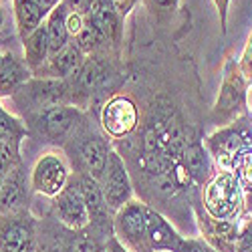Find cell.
<instances>
[{
	"label": "cell",
	"mask_w": 252,
	"mask_h": 252,
	"mask_svg": "<svg viewBox=\"0 0 252 252\" xmlns=\"http://www.w3.org/2000/svg\"><path fill=\"white\" fill-rule=\"evenodd\" d=\"M202 206L210 218L238 222L244 210V190L236 176L232 172L218 170L204 184Z\"/></svg>",
	"instance_id": "1"
},
{
	"label": "cell",
	"mask_w": 252,
	"mask_h": 252,
	"mask_svg": "<svg viewBox=\"0 0 252 252\" xmlns=\"http://www.w3.org/2000/svg\"><path fill=\"white\" fill-rule=\"evenodd\" d=\"M12 101L16 107L25 111V117L36 111H43L57 105H73L71 85L65 79H49V77H32L14 95Z\"/></svg>",
	"instance_id": "2"
},
{
	"label": "cell",
	"mask_w": 252,
	"mask_h": 252,
	"mask_svg": "<svg viewBox=\"0 0 252 252\" xmlns=\"http://www.w3.org/2000/svg\"><path fill=\"white\" fill-rule=\"evenodd\" d=\"M204 145L218 170L232 172L236 156L252 145V123H248V119L242 115L240 119L222 125L212 135H208Z\"/></svg>",
	"instance_id": "3"
},
{
	"label": "cell",
	"mask_w": 252,
	"mask_h": 252,
	"mask_svg": "<svg viewBox=\"0 0 252 252\" xmlns=\"http://www.w3.org/2000/svg\"><path fill=\"white\" fill-rule=\"evenodd\" d=\"M23 121L29 127V135L49 143H63L81 121V109L75 105H57V107L31 113Z\"/></svg>",
	"instance_id": "4"
},
{
	"label": "cell",
	"mask_w": 252,
	"mask_h": 252,
	"mask_svg": "<svg viewBox=\"0 0 252 252\" xmlns=\"http://www.w3.org/2000/svg\"><path fill=\"white\" fill-rule=\"evenodd\" d=\"M148 212H150L148 204L139 200H129L113 216V234L131 252H150Z\"/></svg>",
	"instance_id": "5"
},
{
	"label": "cell",
	"mask_w": 252,
	"mask_h": 252,
	"mask_svg": "<svg viewBox=\"0 0 252 252\" xmlns=\"http://www.w3.org/2000/svg\"><path fill=\"white\" fill-rule=\"evenodd\" d=\"M71 178L73 176L67 158L61 152H45L36 159L31 172V188L36 194L57 198L69 186Z\"/></svg>",
	"instance_id": "6"
},
{
	"label": "cell",
	"mask_w": 252,
	"mask_h": 252,
	"mask_svg": "<svg viewBox=\"0 0 252 252\" xmlns=\"http://www.w3.org/2000/svg\"><path fill=\"white\" fill-rule=\"evenodd\" d=\"M246 77L234 61H228L224 69V81L214 107V115L220 125H228L246 113Z\"/></svg>",
	"instance_id": "7"
},
{
	"label": "cell",
	"mask_w": 252,
	"mask_h": 252,
	"mask_svg": "<svg viewBox=\"0 0 252 252\" xmlns=\"http://www.w3.org/2000/svg\"><path fill=\"white\" fill-rule=\"evenodd\" d=\"M0 252H36V220L29 208L0 214Z\"/></svg>",
	"instance_id": "8"
},
{
	"label": "cell",
	"mask_w": 252,
	"mask_h": 252,
	"mask_svg": "<svg viewBox=\"0 0 252 252\" xmlns=\"http://www.w3.org/2000/svg\"><path fill=\"white\" fill-rule=\"evenodd\" d=\"M99 121L103 131L111 139H125L139 127V109L137 103L127 97L115 93L103 103L99 111Z\"/></svg>",
	"instance_id": "9"
},
{
	"label": "cell",
	"mask_w": 252,
	"mask_h": 252,
	"mask_svg": "<svg viewBox=\"0 0 252 252\" xmlns=\"http://www.w3.org/2000/svg\"><path fill=\"white\" fill-rule=\"evenodd\" d=\"M99 182L105 202H107V208L111 210L113 216L117 210H121L129 200H133V184L127 172V165H125L123 158L115 150H111L107 158V165H105V172Z\"/></svg>",
	"instance_id": "10"
},
{
	"label": "cell",
	"mask_w": 252,
	"mask_h": 252,
	"mask_svg": "<svg viewBox=\"0 0 252 252\" xmlns=\"http://www.w3.org/2000/svg\"><path fill=\"white\" fill-rule=\"evenodd\" d=\"M75 156L73 163L77 165V174H87L95 180H101L105 165H107V158L111 154V143L103 135L97 133H87L75 141Z\"/></svg>",
	"instance_id": "11"
},
{
	"label": "cell",
	"mask_w": 252,
	"mask_h": 252,
	"mask_svg": "<svg viewBox=\"0 0 252 252\" xmlns=\"http://www.w3.org/2000/svg\"><path fill=\"white\" fill-rule=\"evenodd\" d=\"M53 212L55 218L71 232H81L91 224L89 208L81 192L77 190V186L73 184V180L57 198H53Z\"/></svg>",
	"instance_id": "12"
},
{
	"label": "cell",
	"mask_w": 252,
	"mask_h": 252,
	"mask_svg": "<svg viewBox=\"0 0 252 252\" xmlns=\"http://www.w3.org/2000/svg\"><path fill=\"white\" fill-rule=\"evenodd\" d=\"M73 184L77 186V190L81 192L83 200H85L89 214H91V226L97 228H109L113 232V214L111 210L107 208V202H105L103 190H101V182L87 176V174H75Z\"/></svg>",
	"instance_id": "13"
},
{
	"label": "cell",
	"mask_w": 252,
	"mask_h": 252,
	"mask_svg": "<svg viewBox=\"0 0 252 252\" xmlns=\"http://www.w3.org/2000/svg\"><path fill=\"white\" fill-rule=\"evenodd\" d=\"M198 222L202 228V240L210 244L216 252H236L238 242V222L232 220H214L206 212L198 214Z\"/></svg>",
	"instance_id": "14"
},
{
	"label": "cell",
	"mask_w": 252,
	"mask_h": 252,
	"mask_svg": "<svg viewBox=\"0 0 252 252\" xmlns=\"http://www.w3.org/2000/svg\"><path fill=\"white\" fill-rule=\"evenodd\" d=\"M85 18L99 31L107 47H119L123 34V18L117 14L111 0H95L91 12Z\"/></svg>",
	"instance_id": "15"
},
{
	"label": "cell",
	"mask_w": 252,
	"mask_h": 252,
	"mask_svg": "<svg viewBox=\"0 0 252 252\" xmlns=\"http://www.w3.org/2000/svg\"><path fill=\"white\" fill-rule=\"evenodd\" d=\"M212 158H210L206 145L198 139H190L186 143V148L182 152V167L184 174L188 176L192 184L202 186L212 178L216 172H212Z\"/></svg>",
	"instance_id": "16"
},
{
	"label": "cell",
	"mask_w": 252,
	"mask_h": 252,
	"mask_svg": "<svg viewBox=\"0 0 252 252\" xmlns=\"http://www.w3.org/2000/svg\"><path fill=\"white\" fill-rule=\"evenodd\" d=\"M184 236L167 222L156 208L148 212V246L150 252H178Z\"/></svg>",
	"instance_id": "17"
},
{
	"label": "cell",
	"mask_w": 252,
	"mask_h": 252,
	"mask_svg": "<svg viewBox=\"0 0 252 252\" xmlns=\"http://www.w3.org/2000/svg\"><path fill=\"white\" fill-rule=\"evenodd\" d=\"M85 59L87 57L83 55L79 51V47L71 40V43L63 51H59L57 55H51L49 61H47V65L40 71H36L32 77H49V79H65V81H69L71 77H75L79 73V69L83 67Z\"/></svg>",
	"instance_id": "18"
},
{
	"label": "cell",
	"mask_w": 252,
	"mask_h": 252,
	"mask_svg": "<svg viewBox=\"0 0 252 252\" xmlns=\"http://www.w3.org/2000/svg\"><path fill=\"white\" fill-rule=\"evenodd\" d=\"M29 79H32V71L27 67L25 59L4 53L0 59V99L12 97Z\"/></svg>",
	"instance_id": "19"
},
{
	"label": "cell",
	"mask_w": 252,
	"mask_h": 252,
	"mask_svg": "<svg viewBox=\"0 0 252 252\" xmlns=\"http://www.w3.org/2000/svg\"><path fill=\"white\" fill-rule=\"evenodd\" d=\"M27 200H29V194H27L23 165H16L0 184V214L16 212V210L27 208Z\"/></svg>",
	"instance_id": "20"
},
{
	"label": "cell",
	"mask_w": 252,
	"mask_h": 252,
	"mask_svg": "<svg viewBox=\"0 0 252 252\" xmlns=\"http://www.w3.org/2000/svg\"><path fill=\"white\" fill-rule=\"evenodd\" d=\"M12 10H14V23L20 43L27 40L36 29L43 27L47 20V14L34 0H12Z\"/></svg>",
	"instance_id": "21"
},
{
	"label": "cell",
	"mask_w": 252,
	"mask_h": 252,
	"mask_svg": "<svg viewBox=\"0 0 252 252\" xmlns=\"http://www.w3.org/2000/svg\"><path fill=\"white\" fill-rule=\"evenodd\" d=\"M67 16H69V8L65 2H61L45 20L51 55H57L59 51H63L71 43V34L67 29Z\"/></svg>",
	"instance_id": "22"
},
{
	"label": "cell",
	"mask_w": 252,
	"mask_h": 252,
	"mask_svg": "<svg viewBox=\"0 0 252 252\" xmlns=\"http://www.w3.org/2000/svg\"><path fill=\"white\" fill-rule=\"evenodd\" d=\"M23 51H25L23 59L27 63V67L32 71V75L47 65V61L51 57V49H49V36H47L45 25L36 29L27 40H23Z\"/></svg>",
	"instance_id": "23"
},
{
	"label": "cell",
	"mask_w": 252,
	"mask_h": 252,
	"mask_svg": "<svg viewBox=\"0 0 252 252\" xmlns=\"http://www.w3.org/2000/svg\"><path fill=\"white\" fill-rule=\"evenodd\" d=\"M27 135H29L27 123L0 105V139H10L16 143H23V139Z\"/></svg>",
	"instance_id": "24"
},
{
	"label": "cell",
	"mask_w": 252,
	"mask_h": 252,
	"mask_svg": "<svg viewBox=\"0 0 252 252\" xmlns=\"http://www.w3.org/2000/svg\"><path fill=\"white\" fill-rule=\"evenodd\" d=\"M232 174L240 182L244 194H252V145L242 150L232 165Z\"/></svg>",
	"instance_id": "25"
},
{
	"label": "cell",
	"mask_w": 252,
	"mask_h": 252,
	"mask_svg": "<svg viewBox=\"0 0 252 252\" xmlns=\"http://www.w3.org/2000/svg\"><path fill=\"white\" fill-rule=\"evenodd\" d=\"M236 252H252V216L246 218L238 228Z\"/></svg>",
	"instance_id": "26"
},
{
	"label": "cell",
	"mask_w": 252,
	"mask_h": 252,
	"mask_svg": "<svg viewBox=\"0 0 252 252\" xmlns=\"http://www.w3.org/2000/svg\"><path fill=\"white\" fill-rule=\"evenodd\" d=\"M238 67H240L242 75L246 77V81H252V34H250L248 43H246V47H244V53H242V57H240Z\"/></svg>",
	"instance_id": "27"
},
{
	"label": "cell",
	"mask_w": 252,
	"mask_h": 252,
	"mask_svg": "<svg viewBox=\"0 0 252 252\" xmlns=\"http://www.w3.org/2000/svg\"><path fill=\"white\" fill-rule=\"evenodd\" d=\"M85 27V16H81L73 10H69V16H67V29H69V34H71V40L83 31Z\"/></svg>",
	"instance_id": "28"
},
{
	"label": "cell",
	"mask_w": 252,
	"mask_h": 252,
	"mask_svg": "<svg viewBox=\"0 0 252 252\" xmlns=\"http://www.w3.org/2000/svg\"><path fill=\"white\" fill-rule=\"evenodd\" d=\"M63 2L67 4L69 10L81 14V16H87L91 12V6H93L95 0H63Z\"/></svg>",
	"instance_id": "29"
},
{
	"label": "cell",
	"mask_w": 252,
	"mask_h": 252,
	"mask_svg": "<svg viewBox=\"0 0 252 252\" xmlns=\"http://www.w3.org/2000/svg\"><path fill=\"white\" fill-rule=\"evenodd\" d=\"M212 4L216 6L218 10V16H220V29L222 32H226V25H228V6H230V0H212Z\"/></svg>",
	"instance_id": "30"
},
{
	"label": "cell",
	"mask_w": 252,
	"mask_h": 252,
	"mask_svg": "<svg viewBox=\"0 0 252 252\" xmlns=\"http://www.w3.org/2000/svg\"><path fill=\"white\" fill-rule=\"evenodd\" d=\"M113 2V6H115V10H117V14L125 20L129 16V12L133 10V6L139 2V0H111Z\"/></svg>",
	"instance_id": "31"
},
{
	"label": "cell",
	"mask_w": 252,
	"mask_h": 252,
	"mask_svg": "<svg viewBox=\"0 0 252 252\" xmlns=\"http://www.w3.org/2000/svg\"><path fill=\"white\" fill-rule=\"evenodd\" d=\"M103 248H105V252H131L115 234H109V236H107V240H105Z\"/></svg>",
	"instance_id": "32"
},
{
	"label": "cell",
	"mask_w": 252,
	"mask_h": 252,
	"mask_svg": "<svg viewBox=\"0 0 252 252\" xmlns=\"http://www.w3.org/2000/svg\"><path fill=\"white\" fill-rule=\"evenodd\" d=\"M178 2L180 0H148V4L152 8H158V10H163V12H172L178 8Z\"/></svg>",
	"instance_id": "33"
},
{
	"label": "cell",
	"mask_w": 252,
	"mask_h": 252,
	"mask_svg": "<svg viewBox=\"0 0 252 252\" xmlns=\"http://www.w3.org/2000/svg\"><path fill=\"white\" fill-rule=\"evenodd\" d=\"M34 2H36L40 8H43V12L49 16V14H51V12H53V10L63 2V0H34Z\"/></svg>",
	"instance_id": "34"
},
{
	"label": "cell",
	"mask_w": 252,
	"mask_h": 252,
	"mask_svg": "<svg viewBox=\"0 0 252 252\" xmlns=\"http://www.w3.org/2000/svg\"><path fill=\"white\" fill-rule=\"evenodd\" d=\"M12 167H16V165H10L2 156H0V184H2V180L6 178V174L12 170Z\"/></svg>",
	"instance_id": "35"
},
{
	"label": "cell",
	"mask_w": 252,
	"mask_h": 252,
	"mask_svg": "<svg viewBox=\"0 0 252 252\" xmlns=\"http://www.w3.org/2000/svg\"><path fill=\"white\" fill-rule=\"evenodd\" d=\"M2 25H4V10L0 6V29H2Z\"/></svg>",
	"instance_id": "36"
},
{
	"label": "cell",
	"mask_w": 252,
	"mask_h": 252,
	"mask_svg": "<svg viewBox=\"0 0 252 252\" xmlns=\"http://www.w3.org/2000/svg\"><path fill=\"white\" fill-rule=\"evenodd\" d=\"M250 109H252V91H250Z\"/></svg>",
	"instance_id": "37"
},
{
	"label": "cell",
	"mask_w": 252,
	"mask_h": 252,
	"mask_svg": "<svg viewBox=\"0 0 252 252\" xmlns=\"http://www.w3.org/2000/svg\"><path fill=\"white\" fill-rule=\"evenodd\" d=\"M0 2H8V0H0Z\"/></svg>",
	"instance_id": "38"
},
{
	"label": "cell",
	"mask_w": 252,
	"mask_h": 252,
	"mask_svg": "<svg viewBox=\"0 0 252 252\" xmlns=\"http://www.w3.org/2000/svg\"><path fill=\"white\" fill-rule=\"evenodd\" d=\"M0 59H2V53H0Z\"/></svg>",
	"instance_id": "39"
},
{
	"label": "cell",
	"mask_w": 252,
	"mask_h": 252,
	"mask_svg": "<svg viewBox=\"0 0 252 252\" xmlns=\"http://www.w3.org/2000/svg\"><path fill=\"white\" fill-rule=\"evenodd\" d=\"M214 252H216V250H214Z\"/></svg>",
	"instance_id": "40"
}]
</instances>
